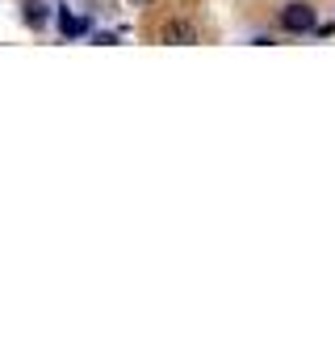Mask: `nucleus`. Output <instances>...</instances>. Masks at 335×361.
Listing matches in <instances>:
<instances>
[{"mask_svg":"<svg viewBox=\"0 0 335 361\" xmlns=\"http://www.w3.org/2000/svg\"><path fill=\"white\" fill-rule=\"evenodd\" d=\"M126 4H134V8H147V4H151V0H126Z\"/></svg>","mask_w":335,"mask_h":361,"instance_id":"0eeeda50","label":"nucleus"},{"mask_svg":"<svg viewBox=\"0 0 335 361\" xmlns=\"http://www.w3.org/2000/svg\"><path fill=\"white\" fill-rule=\"evenodd\" d=\"M46 17H51V13H46V0H25V4H21V21H25V25L38 30V25H46Z\"/></svg>","mask_w":335,"mask_h":361,"instance_id":"20e7f679","label":"nucleus"},{"mask_svg":"<svg viewBox=\"0 0 335 361\" xmlns=\"http://www.w3.org/2000/svg\"><path fill=\"white\" fill-rule=\"evenodd\" d=\"M59 34L63 38H80V34H88V17H76V13H59Z\"/></svg>","mask_w":335,"mask_h":361,"instance_id":"7ed1b4c3","label":"nucleus"},{"mask_svg":"<svg viewBox=\"0 0 335 361\" xmlns=\"http://www.w3.org/2000/svg\"><path fill=\"white\" fill-rule=\"evenodd\" d=\"M331 34H335L331 21H319V25H315V38H331Z\"/></svg>","mask_w":335,"mask_h":361,"instance_id":"423d86ee","label":"nucleus"},{"mask_svg":"<svg viewBox=\"0 0 335 361\" xmlns=\"http://www.w3.org/2000/svg\"><path fill=\"white\" fill-rule=\"evenodd\" d=\"M118 38H122V34H109V30H96V38H92V42H101V47H113Z\"/></svg>","mask_w":335,"mask_h":361,"instance_id":"39448f33","label":"nucleus"},{"mask_svg":"<svg viewBox=\"0 0 335 361\" xmlns=\"http://www.w3.org/2000/svg\"><path fill=\"white\" fill-rule=\"evenodd\" d=\"M164 42L189 47V42H197V30H193L189 21H168V25H164Z\"/></svg>","mask_w":335,"mask_h":361,"instance_id":"f03ea898","label":"nucleus"},{"mask_svg":"<svg viewBox=\"0 0 335 361\" xmlns=\"http://www.w3.org/2000/svg\"><path fill=\"white\" fill-rule=\"evenodd\" d=\"M277 25L285 30V34H315V25H319V8L310 4V0H289L285 8H281V17H277Z\"/></svg>","mask_w":335,"mask_h":361,"instance_id":"f257e3e1","label":"nucleus"}]
</instances>
